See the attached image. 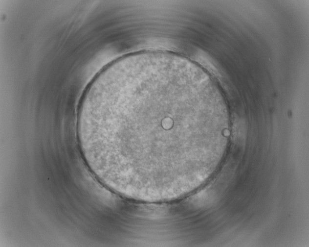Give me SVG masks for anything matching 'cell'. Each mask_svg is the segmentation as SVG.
I'll return each instance as SVG.
<instances>
[{
	"instance_id": "1",
	"label": "cell",
	"mask_w": 309,
	"mask_h": 247,
	"mask_svg": "<svg viewBox=\"0 0 309 247\" xmlns=\"http://www.w3.org/2000/svg\"><path fill=\"white\" fill-rule=\"evenodd\" d=\"M182 73L154 61L101 74L80 118L89 147L124 172L162 177L181 169L186 140L208 135L213 124L208 109L184 100Z\"/></svg>"
}]
</instances>
